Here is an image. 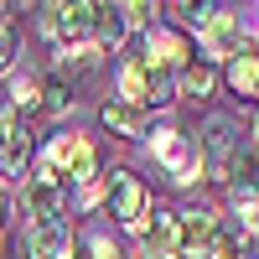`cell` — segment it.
<instances>
[{
	"label": "cell",
	"instance_id": "obj_1",
	"mask_svg": "<svg viewBox=\"0 0 259 259\" xmlns=\"http://www.w3.org/2000/svg\"><path fill=\"white\" fill-rule=\"evenodd\" d=\"M119 99L140 104V109H150V104L161 109V104L177 99V73H166L145 52H135V57H124V68H119Z\"/></svg>",
	"mask_w": 259,
	"mask_h": 259
},
{
	"label": "cell",
	"instance_id": "obj_2",
	"mask_svg": "<svg viewBox=\"0 0 259 259\" xmlns=\"http://www.w3.org/2000/svg\"><path fill=\"white\" fill-rule=\"evenodd\" d=\"M94 166H99V156H94L89 135H57L52 150H47V161H41V177H52L57 187L68 177L73 182H94Z\"/></svg>",
	"mask_w": 259,
	"mask_h": 259
},
{
	"label": "cell",
	"instance_id": "obj_3",
	"mask_svg": "<svg viewBox=\"0 0 259 259\" xmlns=\"http://www.w3.org/2000/svg\"><path fill=\"white\" fill-rule=\"evenodd\" d=\"M109 212H114V223H124V228H145L150 192H145V182L135 177V171H109Z\"/></svg>",
	"mask_w": 259,
	"mask_h": 259
},
{
	"label": "cell",
	"instance_id": "obj_4",
	"mask_svg": "<svg viewBox=\"0 0 259 259\" xmlns=\"http://www.w3.org/2000/svg\"><path fill=\"white\" fill-rule=\"evenodd\" d=\"M41 31L62 41V52L94 47V6H41Z\"/></svg>",
	"mask_w": 259,
	"mask_h": 259
},
{
	"label": "cell",
	"instance_id": "obj_5",
	"mask_svg": "<svg viewBox=\"0 0 259 259\" xmlns=\"http://www.w3.org/2000/svg\"><path fill=\"white\" fill-rule=\"evenodd\" d=\"M150 156H156V161L171 171V182H182V187L202 177V166H197V156H192L187 135H177V130H156V140H150Z\"/></svg>",
	"mask_w": 259,
	"mask_h": 259
},
{
	"label": "cell",
	"instance_id": "obj_6",
	"mask_svg": "<svg viewBox=\"0 0 259 259\" xmlns=\"http://www.w3.org/2000/svg\"><path fill=\"white\" fill-rule=\"evenodd\" d=\"M197 36H202V47H207L212 57H239V52H244V21L233 16V11H218V6H212V16L197 26Z\"/></svg>",
	"mask_w": 259,
	"mask_h": 259
},
{
	"label": "cell",
	"instance_id": "obj_7",
	"mask_svg": "<svg viewBox=\"0 0 259 259\" xmlns=\"http://www.w3.org/2000/svg\"><path fill=\"white\" fill-rule=\"evenodd\" d=\"M26 156H31V130L21 119V109H0V166L21 177L26 171Z\"/></svg>",
	"mask_w": 259,
	"mask_h": 259
},
{
	"label": "cell",
	"instance_id": "obj_8",
	"mask_svg": "<svg viewBox=\"0 0 259 259\" xmlns=\"http://www.w3.org/2000/svg\"><path fill=\"white\" fill-rule=\"evenodd\" d=\"M177 239H182V254H207L212 249V239H218V218H212L207 207H187V212H177Z\"/></svg>",
	"mask_w": 259,
	"mask_h": 259
},
{
	"label": "cell",
	"instance_id": "obj_9",
	"mask_svg": "<svg viewBox=\"0 0 259 259\" xmlns=\"http://www.w3.org/2000/svg\"><path fill=\"white\" fill-rule=\"evenodd\" d=\"M228 161H233V124L228 119H207L202 130V177H228Z\"/></svg>",
	"mask_w": 259,
	"mask_h": 259
},
{
	"label": "cell",
	"instance_id": "obj_10",
	"mask_svg": "<svg viewBox=\"0 0 259 259\" xmlns=\"http://www.w3.org/2000/svg\"><path fill=\"white\" fill-rule=\"evenodd\" d=\"M140 259H182L177 212H156V223L140 228Z\"/></svg>",
	"mask_w": 259,
	"mask_h": 259
},
{
	"label": "cell",
	"instance_id": "obj_11",
	"mask_svg": "<svg viewBox=\"0 0 259 259\" xmlns=\"http://www.w3.org/2000/svg\"><path fill=\"white\" fill-rule=\"evenodd\" d=\"M21 207H26L31 223H52L57 207H62V187H57L52 177H41V171H36V177L21 187Z\"/></svg>",
	"mask_w": 259,
	"mask_h": 259
},
{
	"label": "cell",
	"instance_id": "obj_12",
	"mask_svg": "<svg viewBox=\"0 0 259 259\" xmlns=\"http://www.w3.org/2000/svg\"><path fill=\"white\" fill-rule=\"evenodd\" d=\"M145 57L156 62V68H166V73H182V68H187V36L156 26V31L145 36Z\"/></svg>",
	"mask_w": 259,
	"mask_h": 259
},
{
	"label": "cell",
	"instance_id": "obj_13",
	"mask_svg": "<svg viewBox=\"0 0 259 259\" xmlns=\"http://www.w3.org/2000/svg\"><path fill=\"white\" fill-rule=\"evenodd\" d=\"M68 249H73V239H68V228H62V218L26 228V254H31V259H62Z\"/></svg>",
	"mask_w": 259,
	"mask_h": 259
},
{
	"label": "cell",
	"instance_id": "obj_14",
	"mask_svg": "<svg viewBox=\"0 0 259 259\" xmlns=\"http://www.w3.org/2000/svg\"><path fill=\"white\" fill-rule=\"evenodd\" d=\"M228 89L239 99H259V47H244L239 57H228Z\"/></svg>",
	"mask_w": 259,
	"mask_h": 259
},
{
	"label": "cell",
	"instance_id": "obj_15",
	"mask_svg": "<svg viewBox=\"0 0 259 259\" xmlns=\"http://www.w3.org/2000/svg\"><path fill=\"white\" fill-rule=\"evenodd\" d=\"M145 119H150V109H140V104H124V99H109L104 104V124L114 130V135H145Z\"/></svg>",
	"mask_w": 259,
	"mask_h": 259
},
{
	"label": "cell",
	"instance_id": "obj_16",
	"mask_svg": "<svg viewBox=\"0 0 259 259\" xmlns=\"http://www.w3.org/2000/svg\"><path fill=\"white\" fill-rule=\"evenodd\" d=\"M130 36L124 6H94V47H119Z\"/></svg>",
	"mask_w": 259,
	"mask_h": 259
},
{
	"label": "cell",
	"instance_id": "obj_17",
	"mask_svg": "<svg viewBox=\"0 0 259 259\" xmlns=\"http://www.w3.org/2000/svg\"><path fill=\"white\" fill-rule=\"evenodd\" d=\"M212 83H218V68L212 62H187V68L177 73V94H192V99H207Z\"/></svg>",
	"mask_w": 259,
	"mask_h": 259
},
{
	"label": "cell",
	"instance_id": "obj_18",
	"mask_svg": "<svg viewBox=\"0 0 259 259\" xmlns=\"http://www.w3.org/2000/svg\"><path fill=\"white\" fill-rule=\"evenodd\" d=\"M228 177H233V192H259V150H233Z\"/></svg>",
	"mask_w": 259,
	"mask_h": 259
},
{
	"label": "cell",
	"instance_id": "obj_19",
	"mask_svg": "<svg viewBox=\"0 0 259 259\" xmlns=\"http://www.w3.org/2000/svg\"><path fill=\"white\" fill-rule=\"evenodd\" d=\"M244 244H249L244 228H218V239H212L207 254H212V259H244Z\"/></svg>",
	"mask_w": 259,
	"mask_h": 259
},
{
	"label": "cell",
	"instance_id": "obj_20",
	"mask_svg": "<svg viewBox=\"0 0 259 259\" xmlns=\"http://www.w3.org/2000/svg\"><path fill=\"white\" fill-rule=\"evenodd\" d=\"M11 99H16V109H26V104H41V78L21 73V78L11 83Z\"/></svg>",
	"mask_w": 259,
	"mask_h": 259
},
{
	"label": "cell",
	"instance_id": "obj_21",
	"mask_svg": "<svg viewBox=\"0 0 259 259\" xmlns=\"http://www.w3.org/2000/svg\"><path fill=\"white\" fill-rule=\"evenodd\" d=\"M68 104H73V94H68V83H41V109H47V114H62V109H68Z\"/></svg>",
	"mask_w": 259,
	"mask_h": 259
},
{
	"label": "cell",
	"instance_id": "obj_22",
	"mask_svg": "<svg viewBox=\"0 0 259 259\" xmlns=\"http://www.w3.org/2000/svg\"><path fill=\"white\" fill-rule=\"evenodd\" d=\"M156 16H161V6H150V0L124 6V21H130V26H145V31H156Z\"/></svg>",
	"mask_w": 259,
	"mask_h": 259
},
{
	"label": "cell",
	"instance_id": "obj_23",
	"mask_svg": "<svg viewBox=\"0 0 259 259\" xmlns=\"http://www.w3.org/2000/svg\"><path fill=\"white\" fill-rule=\"evenodd\" d=\"M16 62V26H11V16L0 11V68H11Z\"/></svg>",
	"mask_w": 259,
	"mask_h": 259
},
{
	"label": "cell",
	"instance_id": "obj_24",
	"mask_svg": "<svg viewBox=\"0 0 259 259\" xmlns=\"http://www.w3.org/2000/svg\"><path fill=\"white\" fill-rule=\"evenodd\" d=\"M89 249H94V259H119V254H114V244L104 239V233H94V239H89Z\"/></svg>",
	"mask_w": 259,
	"mask_h": 259
},
{
	"label": "cell",
	"instance_id": "obj_25",
	"mask_svg": "<svg viewBox=\"0 0 259 259\" xmlns=\"http://www.w3.org/2000/svg\"><path fill=\"white\" fill-rule=\"evenodd\" d=\"M6 207H11V197H6V192H0V223H6Z\"/></svg>",
	"mask_w": 259,
	"mask_h": 259
},
{
	"label": "cell",
	"instance_id": "obj_26",
	"mask_svg": "<svg viewBox=\"0 0 259 259\" xmlns=\"http://www.w3.org/2000/svg\"><path fill=\"white\" fill-rule=\"evenodd\" d=\"M62 259H83V254H78V249H68V254H62Z\"/></svg>",
	"mask_w": 259,
	"mask_h": 259
},
{
	"label": "cell",
	"instance_id": "obj_27",
	"mask_svg": "<svg viewBox=\"0 0 259 259\" xmlns=\"http://www.w3.org/2000/svg\"><path fill=\"white\" fill-rule=\"evenodd\" d=\"M254 150H259V119H254Z\"/></svg>",
	"mask_w": 259,
	"mask_h": 259
}]
</instances>
